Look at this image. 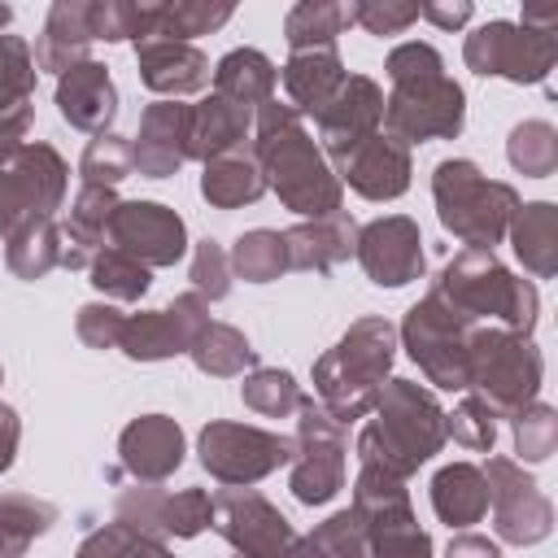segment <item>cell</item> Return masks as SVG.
Returning <instances> with one entry per match:
<instances>
[{"instance_id": "6f0895ef", "label": "cell", "mask_w": 558, "mask_h": 558, "mask_svg": "<svg viewBox=\"0 0 558 558\" xmlns=\"http://www.w3.org/2000/svg\"><path fill=\"white\" fill-rule=\"evenodd\" d=\"M31 118H35L31 100H22V105H4V109H0V161L26 144V135H31Z\"/></svg>"}, {"instance_id": "94428289", "label": "cell", "mask_w": 558, "mask_h": 558, "mask_svg": "<svg viewBox=\"0 0 558 558\" xmlns=\"http://www.w3.org/2000/svg\"><path fill=\"white\" fill-rule=\"evenodd\" d=\"M445 558H501V549H497V541H488V536H480V532H458V536L449 541Z\"/></svg>"}, {"instance_id": "ffe728a7", "label": "cell", "mask_w": 558, "mask_h": 558, "mask_svg": "<svg viewBox=\"0 0 558 558\" xmlns=\"http://www.w3.org/2000/svg\"><path fill=\"white\" fill-rule=\"evenodd\" d=\"M331 170H336L340 187L349 183V187H353L357 196H366V201H397V196H405V192H410V174H414L410 148L397 144V140L384 135V131H375V135H366L362 144H353L349 153H340V157L331 161Z\"/></svg>"}, {"instance_id": "db71d44e", "label": "cell", "mask_w": 558, "mask_h": 558, "mask_svg": "<svg viewBox=\"0 0 558 558\" xmlns=\"http://www.w3.org/2000/svg\"><path fill=\"white\" fill-rule=\"evenodd\" d=\"M366 558H432V536L418 527V519H401L366 536Z\"/></svg>"}, {"instance_id": "52a82bcc", "label": "cell", "mask_w": 558, "mask_h": 558, "mask_svg": "<svg viewBox=\"0 0 558 558\" xmlns=\"http://www.w3.org/2000/svg\"><path fill=\"white\" fill-rule=\"evenodd\" d=\"M545 379V357L532 336L506 327H475L466 349V392L480 397L497 418H514L536 401Z\"/></svg>"}, {"instance_id": "9a60e30c", "label": "cell", "mask_w": 558, "mask_h": 558, "mask_svg": "<svg viewBox=\"0 0 558 558\" xmlns=\"http://www.w3.org/2000/svg\"><path fill=\"white\" fill-rule=\"evenodd\" d=\"M209 305L196 296V292H179L166 310H140V314H126L122 323V340L118 349L131 357V362H166V357H179L196 344V336L209 327Z\"/></svg>"}, {"instance_id": "30bf717a", "label": "cell", "mask_w": 558, "mask_h": 558, "mask_svg": "<svg viewBox=\"0 0 558 558\" xmlns=\"http://www.w3.org/2000/svg\"><path fill=\"white\" fill-rule=\"evenodd\" d=\"M196 458L201 466L227 484V488H248L266 475H275L279 466L292 462V440L253 423H231V418H214L201 427L196 436Z\"/></svg>"}, {"instance_id": "816d5d0a", "label": "cell", "mask_w": 558, "mask_h": 558, "mask_svg": "<svg viewBox=\"0 0 558 558\" xmlns=\"http://www.w3.org/2000/svg\"><path fill=\"white\" fill-rule=\"evenodd\" d=\"M349 26H362L366 35H401L418 22V4L414 0H353L344 4Z\"/></svg>"}, {"instance_id": "ac0fdd59", "label": "cell", "mask_w": 558, "mask_h": 558, "mask_svg": "<svg viewBox=\"0 0 558 558\" xmlns=\"http://www.w3.org/2000/svg\"><path fill=\"white\" fill-rule=\"evenodd\" d=\"M314 126H318L323 157L336 161L340 153H349L366 135L384 131V87L371 74H344L336 96L314 113Z\"/></svg>"}, {"instance_id": "cb8c5ba5", "label": "cell", "mask_w": 558, "mask_h": 558, "mask_svg": "<svg viewBox=\"0 0 558 558\" xmlns=\"http://www.w3.org/2000/svg\"><path fill=\"white\" fill-rule=\"evenodd\" d=\"M283 244H288V270L327 275V270H336L340 262L353 257L357 222H353L349 209H336L327 218H301L296 227L283 231Z\"/></svg>"}, {"instance_id": "e575fe53", "label": "cell", "mask_w": 558, "mask_h": 558, "mask_svg": "<svg viewBox=\"0 0 558 558\" xmlns=\"http://www.w3.org/2000/svg\"><path fill=\"white\" fill-rule=\"evenodd\" d=\"M57 506L35 493H0V558H22L44 532H52Z\"/></svg>"}, {"instance_id": "8fae6325", "label": "cell", "mask_w": 558, "mask_h": 558, "mask_svg": "<svg viewBox=\"0 0 558 558\" xmlns=\"http://www.w3.org/2000/svg\"><path fill=\"white\" fill-rule=\"evenodd\" d=\"M462 61L480 78H506V83L532 87V83L549 78L554 61H558V39L545 35V31H527L519 22L493 17V22H480L466 35Z\"/></svg>"}, {"instance_id": "e0dca14e", "label": "cell", "mask_w": 558, "mask_h": 558, "mask_svg": "<svg viewBox=\"0 0 558 558\" xmlns=\"http://www.w3.org/2000/svg\"><path fill=\"white\" fill-rule=\"evenodd\" d=\"M105 244L109 248H122L140 266L157 270V266H174L187 253V227L161 201H122L113 209V222H109Z\"/></svg>"}, {"instance_id": "2e32d148", "label": "cell", "mask_w": 558, "mask_h": 558, "mask_svg": "<svg viewBox=\"0 0 558 558\" xmlns=\"http://www.w3.org/2000/svg\"><path fill=\"white\" fill-rule=\"evenodd\" d=\"M353 257L375 288H405V283L423 279V266H427L423 231L410 214H384V218H371L366 227H357Z\"/></svg>"}, {"instance_id": "6da1fadb", "label": "cell", "mask_w": 558, "mask_h": 558, "mask_svg": "<svg viewBox=\"0 0 558 558\" xmlns=\"http://www.w3.org/2000/svg\"><path fill=\"white\" fill-rule=\"evenodd\" d=\"M253 157L266 174V187L283 201V209L301 218H327L344 205V187L323 157L318 140L305 131L301 113L288 100H266L253 113Z\"/></svg>"}, {"instance_id": "f5cc1de1", "label": "cell", "mask_w": 558, "mask_h": 558, "mask_svg": "<svg viewBox=\"0 0 558 558\" xmlns=\"http://www.w3.org/2000/svg\"><path fill=\"white\" fill-rule=\"evenodd\" d=\"M187 279H192V292L209 305V301H222L227 292H231V257H227V248L218 244V240H201L196 248H192V270H187Z\"/></svg>"}, {"instance_id": "8d00e7d4", "label": "cell", "mask_w": 558, "mask_h": 558, "mask_svg": "<svg viewBox=\"0 0 558 558\" xmlns=\"http://www.w3.org/2000/svg\"><path fill=\"white\" fill-rule=\"evenodd\" d=\"M344 26H349V13H344L340 0H301L283 17V39H288L292 52L336 48V39H340Z\"/></svg>"}, {"instance_id": "4316f807", "label": "cell", "mask_w": 558, "mask_h": 558, "mask_svg": "<svg viewBox=\"0 0 558 558\" xmlns=\"http://www.w3.org/2000/svg\"><path fill=\"white\" fill-rule=\"evenodd\" d=\"M344 61L336 48H310V52H288L279 78H283V92H288V105L301 113V118H314L331 96L336 87L344 83Z\"/></svg>"}, {"instance_id": "5bb4252c", "label": "cell", "mask_w": 558, "mask_h": 558, "mask_svg": "<svg viewBox=\"0 0 558 558\" xmlns=\"http://www.w3.org/2000/svg\"><path fill=\"white\" fill-rule=\"evenodd\" d=\"M240 558H288L296 527L292 519L270 506L257 488H222L214 493V523H209Z\"/></svg>"}, {"instance_id": "f907efd6", "label": "cell", "mask_w": 558, "mask_h": 558, "mask_svg": "<svg viewBox=\"0 0 558 558\" xmlns=\"http://www.w3.org/2000/svg\"><path fill=\"white\" fill-rule=\"evenodd\" d=\"M209 523H214V497H209L205 488L166 493V510H161V532H166V536L192 541V536H201Z\"/></svg>"}, {"instance_id": "8992f818", "label": "cell", "mask_w": 558, "mask_h": 558, "mask_svg": "<svg viewBox=\"0 0 558 558\" xmlns=\"http://www.w3.org/2000/svg\"><path fill=\"white\" fill-rule=\"evenodd\" d=\"M432 201L436 218L449 235L466 248H497L510 231L514 209L523 205L519 192L501 179H488L471 157H445L432 170Z\"/></svg>"}, {"instance_id": "be15d7a7", "label": "cell", "mask_w": 558, "mask_h": 558, "mask_svg": "<svg viewBox=\"0 0 558 558\" xmlns=\"http://www.w3.org/2000/svg\"><path fill=\"white\" fill-rule=\"evenodd\" d=\"M9 22H13V9H9V4H0V35H4V26H9Z\"/></svg>"}, {"instance_id": "11a10c76", "label": "cell", "mask_w": 558, "mask_h": 558, "mask_svg": "<svg viewBox=\"0 0 558 558\" xmlns=\"http://www.w3.org/2000/svg\"><path fill=\"white\" fill-rule=\"evenodd\" d=\"M122 323H126V314H122L113 301H87V305H78V314H74V336H78L87 349H118Z\"/></svg>"}, {"instance_id": "3957f363", "label": "cell", "mask_w": 558, "mask_h": 558, "mask_svg": "<svg viewBox=\"0 0 558 558\" xmlns=\"http://www.w3.org/2000/svg\"><path fill=\"white\" fill-rule=\"evenodd\" d=\"M445 410L436 392L414 379H388L366 427L357 432V462L410 480L445 449Z\"/></svg>"}, {"instance_id": "681fc988", "label": "cell", "mask_w": 558, "mask_h": 558, "mask_svg": "<svg viewBox=\"0 0 558 558\" xmlns=\"http://www.w3.org/2000/svg\"><path fill=\"white\" fill-rule=\"evenodd\" d=\"M35 78H39V70H35L31 44L22 35H0V109L31 100Z\"/></svg>"}, {"instance_id": "9c48e42d", "label": "cell", "mask_w": 558, "mask_h": 558, "mask_svg": "<svg viewBox=\"0 0 558 558\" xmlns=\"http://www.w3.org/2000/svg\"><path fill=\"white\" fill-rule=\"evenodd\" d=\"M70 166L48 140H26L0 161V240L22 227L52 222L65 205Z\"/></svg>"}, {"instance_id": "f35d334b", "label": "cell", "mask_w": 558, "mask_h": 558, "mask_svg": "<svg viewBox=\"0 0 558 558\" xmlns=\"http://www.w3.org/2000/svg\"><path fill=\"white\" fill-rule=\"evenodd\" d=\"M506 161L523 179H549L558 170V131L545 118H523L510 126L506 140Z\"/></svg>"}, {"instance_id": "91938a15", "label": "cell", "mask_w": 558, "mask_h": 558, "mask_svg": "<svg viewBox=\"0 0 558 558\" xmlns=\"http://www.w3.org/2000/svg\"><path fill=\"white\" fill-rule=\"evenodd\" d=\"M17 440H22V418H17L13 405L0 401V475L13 466V458H17Z\"/></svg>"}, {"instance_id": "d4e9b609", "label": "cell", "mask_w": 558, "mask_h": 558, "mask_svg": "<svg viewBox=\"0 0 558 558\" xmlns=\"http://www.w3.org/2000/svg\"><path fill=\"white\" fill-rule=\"evenodd\" d=\"M118 192L113 187H92L83 183L70 201V218L61 227V266L65 270H87L92 257L105 248V235H109V222H113V209H118Z\"/></svg>"}, {"instance_id": "680465c9", "label": "cell", "mask_w": 558, "mask_h": 558, "mask_svg": "<svg viewBox=\"0 0 558 558\" xmlns=\"http://www.w3.org/2000/svg\"><path fill=\"white\" fill-rule=\"evenodd\" d=\"M471 13H475L471 0H423V4H418V17L432 22V26H440V31H458V26H466Z\"/></svg>"}, {"instance_id": "5b68a950", "label": "cell", "mask_w": 558, "mask_h": 558, "mask_svg": "<svg viewBox=\"0 0 558 558\" xmlns=\"http://www.w3.org/2000/svg\"><path fill=\"white\" fill-rule=\"evenodd\" d=\"M432 292L453 305L458 314H466L471 323H497L506 331L532 336L536 314H541V296L532 279H519L510 266H501V257L493 248H462L453 253L440 275L432 279Z\"/></svg>"}, {"instance_id": "7a4b0ae2", "label": "cell", "mask_w": 558, "mask_h": 558, "mask_svg": "<svg viewBox=\"0 0 558 558\" xmlns=\"http://www.w3.org/2000/svg\"><path fill=\"white\" fill-rule=\"evenodd\" d=\"M388 96H384V135L414 148L427 140H458L466 126V92L445 74V57L423 44H397L384 61Z\"/></svg>"}, {"instance_id": "7dc6e473", "label": "cell", "mask_w": 558, "mask_h": 558, "mask_svg": "<svg viewBox=\"0 0 558 558\" xmlns=\"http://www.w3.org/2000/svg\"><path fill=\"white\" fill-rule=\"evenodd\" d=\"M161 510H166V488L161 484H135L122 488L113 501V523H122L131 536H153L166 541L161 532Z\"/></svg>"}, {"instance_id": "7c38bea8", "label": "cell", "mask_w": 558, "mask_h": 558, "mask_svg": "<svg viewBox=\"0 0 558 558\" xmlns=\"http://www.w3.org/2000/svg\"><path fill=\"white\" fill-rule=\"evenodd\" d=\"M344 427L305 397L296 410V436H292V475L288 488L301 506H327L344 488Z\"/></svg>"}, {"instance_id": "b9f144b4", "label": "cell", "mask_w": 558, "mask_h": 558, "mask_svg": "<svg viewBox=\"0 0 558 558\" xmlns=\"http://www.w3.org/2000/svg\"><path fill=\"white\" fill-rule=\"evenodd\" d=\"M231 13H235V4H227V0H161V17H157L153 39L192 44L196 35L227 26Z\"/></svg>"}, {"instance_id": "1f68e13d", "label": "cell", "mask_w": 558, "mask_h": 558, "mask_svg": "<svg viewBox=\"0 0 558 558\" xmlns=\"http://www.w3.org/2000/svg\"><path fill=\"white\" fill-rule=\"evenodd\" d=\"M275 83H279V70L257 48H231L214 65V92L244 105L248 113H257L266 100H275Z\"/></svg>"}, {"instance_id": "e7e4bbea", "label": "cell", "mask_w": 558, "mask_h": 558, "mask_svg": "<svg viewBox=\"0 0 558 558\" xmlns=\"http://www.w3.org/2000/svg\"><path fill=\"white\" fill-rule=\"evenodd\" d=\"M0 379H4V371H0Z\"/></svg>"}, {"instance_id": "ee69618b", "label": "cell", "mask_w": 558, "mask_h": 558, "mask_svg": "<svg viewBox=\"0 0 558 558\" xmlns=\"http://www.w3.org/2000/svg\"><path fill=\"white\" fill-rule=\"evenodd\" d=\"M87 275H92V288H96L105 301H122V305L140 301V296L153 288V270L140 266L135 257H126L122 248H109V244L92 257Z\"/></svg>"}, {"instance_id": "44dd1931", "label": "cell", "mask_w": 558, "mask_h": 558, "mask_svg": "<svg viewBox=\"0 0 558 558\" xmlns=\"http://www.w3.org/2000/svg\"><path fill=\"white\" fill-rule=\"evenodd\" d=\"M187 440L170 414H140L118 436V462L135 484H166L183 466Z\"/></svg>"}, {"instance_id": "60d3db41", "label": "cell", "mask_w": 558, "mask_h": 558, "mask_svg": "<svg viewBox=\"0 0 558 558\" xmlns=\"http://www.w3.org/2000/svg\"><path fill=\"white\" fill-rule=\"evenodd\" d=\"M288 558H366V527L362 519L349 510H336L331 519H323L314 532L296 536Z\"/></svg>"}, {"instance_id": "ab89813d", "label": "cell", "mask_w": 558, "mask_h": 558, "mask_svg": "<svg viewBox=\"0 0 558 558\" xmlns=\"http://www.w3.org/2000/svg\"><path fill=\"white\" fill-rule=\"evenodd\" d=\"M4 262H9V270H13L17 279H26V283L44 279L48 270H57V266H61V227H57V218L13 231V235L4 240Z\"/></svg>"}, {"instance_id": "f546056e", "label": "cell", "mask_w": 558, "mask_h": 558, "mask_svg": "<svg viewBox=\"0 0 558 558\" xmlns=\"http://www.w3.org/2000/svg\"><path fill=\"white\" fill-rule=\"evenodd\" d=\"M427 493H432L436 519L449 523V527H458V532H466L471 523H480V519L488 514V484H484L480 466H471V462H449V466H440V471L432 475Z\"/></svg>"}, {"instance_id": "ba28073f", "label": "cell", "mask_w": 558, "mask_h": 558, "mask_svg": "<svg viewBox=\"0 0 558 558\" xmlns=\"http://www.w3.org/2000/svg\"><path fill=\"white\" fill-rule=\"evenodd\" d=\"M475 327L480 323H471L466 314H458L453 305H445L427 288V296L405 310V318L397 327V340L432 388L466 392V349H471Z\"/></svg>"}, {"instance_id": "7402d4cb", "label": "cell", "mask_w": 558, "mask_h": 558, "mask_svg": "<svg viewBox=\"0 0 558 558\" xmlns=\"http://www.w3.org/2000/svg\"><path fill=\"white\" fill-rule=\"evenodd\" d=\"M57 113L87 135H105L118 118V87L105 61H78L57 78Z\"/></svg>"}, {"instance_id": "f6af8a7d", "label": "cell", "mask_w": 558, "mask_h": 558, "mask_svg": "<svg viewBox=\"0 0 558 558\" xmlns=\"http://www.w3.org/2000/svg\"><path fill=\"white\" fill-rule=\"evenodd\" d=\"M78 174H83V183H92V187H118L126 174H135L131 140H126V135H113V131L92 135L87 148H83V157H78Z\"/></svg>"}, {"instance_id": "d590c367", "label": "cell", "mask_w": 558, "mask_h": 558, "mask_svg": "<svg viewBox=\"0 0 558 558\" xmlns=\"http://www.w3.org/2000/svg\"><path fill=\"white\" fill-rule=\"evenodd\" d=\"M161 17V0H92V39L148 44Z\"/></svg>"}, {"instance_id": "277c9868", "label": "cell", "mask_w": 558, "mask_h": 558, "mask_svg": "<svg viewBox=\"0 0 558 558\" xmlns=\"http://www.w3.org/2000/svg\"><path fill=\"white\" fill-rule=\"evenodd\" d=\"M397 362V327L384 314H362L344 327V336L314 357V392L318 405L344 427L353 418H366L379 401V388L388 384V371Z\"/></svg>"}, {"instance_id": "83f0119b", "label": "cell", "mask_w": 558, "mask_h": 558, "mask_svg": "<svg viewBox=\"0 0 558 558\" xmlns=\"http://www.w3.org/2000/svg\"><path fill=\"white\" fill-rule=\"evenodd\" d=\"M510 248L523 262L532 279L558 275V205L554 201H527L510 218Z\"/></svg>"}, {"instance_id": "9f6ffc18", "label": "cell", "mask_w": 558, "mask_h": 558, "mask_svg": "<svg viewBox=\"0 0 558 558\" xmlns=\"http://www.w3.org/2000/svg\"><path fill=\"white\" fill-rule=\"evenodd\" d=\"M131 541H135V536H131L122 523H105V527H96V532L83 536V545H78L74 558H126Z\"/></svg>"}, {"instance_id": "f1b7e54d", "label": "cell", "mask_w": 558, "mask_h": 558, "mask_svg": "<svg viewBox=\"0 0 558 558\" xmlns=\"http://www.w3.org/2000/svg\"><path fill=\"white\" fill-rule=\"evenodd\" d=\"M201 196L214 209H244L266 196V174L253 157V148H231L222 157H209L201 170Z\"/></svg>"}, {"instance_id": "7bdbcfd3", "label": "cell", "mask_w": 558, "mask_h": 558, "mask_svg": "<svg viewBox=\"0 0 558 558\" xmlns=\"http://www.w3.org/2000/svg\"><path fill=\"white\" fill-rule=\"evenodd\" d=\"M240 401H244L253 414H262V418H292V414L305 405V392H301V384L292 379V371L257 366V371L244 375Z\"/></svg>"}, {"instance_id": "bcb514c9", "label": "cell", "mask_w": 558, "mask_h": 558, "mask_svg": "<svg viewBox=\"0 0 558 558\" xmlns=\"http://www.w3.org/2000/svg\"><path fill=\"white\" fill-rule=\"evenodd\" d=\"M510 427H514V453L523 462L536 466V462H549L554 458V449H558V410L554 405L532 401V405H523L510 418Z\"/></svg>"}, {"instance_id": "74e56055", "label": "cell", "mask_w": 558, "mask_h": 558, "mask_svg": "<svg viewBox=\"0 0 558 558\" xmlns=\"http://www.w3.org/2000/svg\"><path fill=\"white\" fill-rule=\"evenodd\" d=\"M231 275L244 279V283H275L283 270H288V244H283V231H270V227H253L244 231L231 248Z\"/></svg>"}, {"instance_id": "603a6c76", "label": "cell", "mask_w": 558, "mask_h": 558, "mask_svg": "<svg viewBox=\"0 0 558 558\" xmlns=\"http://www.w3.org/2000/svg\"><path fill=\"white\" fill-rule=\"evenodd\" d=\"M135 65H140V83L148 92H157L161 100L192 96V92L209 87V78H214L209 57L196 44H170V39L135 44Z\"/></svg>"}, {"instance_id": "484cf974", "label": "cell", "mask_w": 558, "mask_h": 558, "mask_svg": "<svg viewBox=\"0 0 558 558\" xmlns=\"http://www.w3.org/2000/svg\"><path fill=\"white\" fill-rule=\"evenodd\" d=\"M92 0H57L44 17V31L31 48L35 57V70H52L57 78L87 61V48H92Z\"/></svg>"}, {"instance_id": "836d02e7", "label": "cell", "mask_w": 558, "mask_h": 558, "mask_svg": "<svg viewBox=\"0 0 558 558\" xmlns=\"http://www.w3.org/2000/svg\"><path fill=\"white\" fill-rule=\"evenodd\" d=\"M187 357L196 362L201 375H214V379H235V375L257 371V349H253V340H248L240 327H231V323H209V327L196 336V344L187 349Z\"/></svg>"}, {"instance_id": "6125c7cd", "label": "cell", "mask_w": 558, "mask_h": 558, "mask_svg": "<svg viewBox=\"0 0 558 558\" xmlns=\"http://www.w3.org/2000/svg\"><path fill=\"white\" fill-rule=\"evenodd\" d=\"M126 558H174V554H170V545H166V541L135 536V541H131V549H126Z\"/></svg>"}, {"instance_id": "d6a6232c", "label": "cell", "mask_w": 558, "mask_h": 558, "mask_svg": "<svg viewBox=\"0 0 558 558\" xmlns=\"http://www.w3.org/2000/svg\"><path fill=\"white\" fill-rule=\"evenodd\" d=\"M353 514L362 519L366 536L379 532V527H392L401 519H414L405 480L401 475H388L379 466H357V480H353Z\"/></svg>"}, {"instance_id": "c3c4849f", "label": "cell", "mask_w": 558, "mask_h": 558, "mask_svg": "<svg viewBox=\"0 0 558 558\" xmlns=\"http://www.w3.org/2000/svg\"><path fill=\"white\" fill-rule=\"evenodd\" d=\"M445 436H453L471 453H493V445H497V414L480 397L466 392L453 405V414H445Z\"/></svg>"}, {"instance_id": "d6986e66", "label": "cell", "mask_w": 558, "mask_h": 558, "mask_svg": "<svg viewBox=\"0 0 558 558\" xmlns=\"http://www.w3.org/2000/svg\"><path fill=\"white\" fill-rule=\"evenodd\" d=\"M135 174L170 179L192 161V105L183 100H153L140 113V131L131 135Z\"/></svg>"}, {"instance_id": "4dcf8cb0", "label": "cell", "mask_w": 558, "mask_h": 558, "mask_svg": "<svg viewBox=\"0 0 558 558\" xmlns=\"http://www.w3.org/2000/svg\"><path fill=\"white\" fill-rule=\"evenodd\" d=\"M253 135V113L218 92H209L205 100L192 105V157L209 161L222 157L231 148H244V140Z\"/></svg>"}, {"instance_id": "4fadbf2b", "label": "cell", "mask_w": 558, "mask_h": 558, "mask_svg": "<svg viewBox=\"0 0 558 558\" xmlns=\"http://www.w3.org/2000/svg\"><path fill=\"white\" fill-rule=\"evenodd\" d=\"M488 484V506H493V527L506 545H541L554 532V506L541 493V484L514 462L493 453L480 466Z\"/></svg>"}]
</instances>
